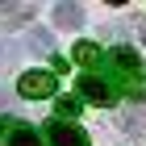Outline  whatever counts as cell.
Masks as SVG:
<instances>
[{"instance_id": "6da1fadb", "label": "cell", "mask_w": 146, "mask_h": 146, "mask_svg": "<svg viewBox=\"0 0 146 146\" xmlns=\"http://www.w3.org/2000/svg\"><path fill=\"white\" fill-rule=\"evenodd\" d=\"M54 88H58V75H50V71H25V75L17 79V92H21V96H29V100L54 96Z\"/></svg>"}, {"instance_id": "7a4b0ae2", "label": "cell", "mask_w": 146, "mask_h": 146, "mask_svg": "<svg viewBox=\"0 0 146 146\" xmlns=\"http://www.w3.org/2000/svg\"><path fill=\"white\" fill-rule=\"evenodd\" d=\"M46 138H50V146H88V134H84L79 125L58 121V117L46 125Z\"/></svg>"}, {"instance_id": "3957f363", "label": "cell", "mask_w": 146, "mask_h": 146, "mask_svg": "<svg viewBox=\"0 0 146 146\" xmlns=\"http://www.w3.org/2000/svg\"><path fill=\"white\" fill-rule=\"evenodd\" d=\"M79 96H88L92 104H113L117 100V92H113V84H104L100 75H79Z\"/></svg>"}, {"instance_id": "277c9868", "label": "cell", "mask_w": 146, "mask_h": 146, "mask_svg": "<svg viewBox=\"0 0 146 146\" xmlns=\"http://www.w3.org/2000/svg\"><path fill=\"white\" fill-rule=\"evenodd\" d=\"M54 25L58 29H79L84 25V9L79 4H58L54 9Z\"/></svg>"}, {"instance_id": "5b68a950", "label": "cell", "mask_w": 146, "mask_h": 146, "mask_svg": "<svg viewBox=\"0 0 146 146\" xmlns=\"http://www.w3.org/2000/svg\"><path fill=\"white\" fill-rule=\"evenodd\" d=\"M4 146H42V138H38L34 125H13L9 138H4Z\"/></svg>"}, {"instance_id": "8992f818", "label": "cell", "mask_w": 146, "mask_h": 146, "mask_svg": "<svg viewBox=\"0 0 146 146\" xmlns=\"http://www.w3.org/2000/svg\"><path fill=\"white\" fill-rule=\"evenodd\" d=\"M113 67H121V71H134V75H138V54L121 46V50H113Z\"/></svg>"}, {"instance_id": "52a82bcc", "label": "cell", "mask_w": 146, "mask_h": 146, "mask_svg": "<svg viewBox=\"0 0 146 146\" xmlns=\"http://www.w3.org/2000/svg\"><path fill=\"white\" fill-rule=\"evenodd\" d=\"M29 46L34 50H50V34L46 29H29Z\"/></svg>"}, {"instance_id": "ba28073f", "label": "cell", "mask_w": 146, "mask_h": 146, "mask_svg": "<svg viewBox=\"0 0 146 146\" xmlns=\"http://www.w3.org/2000/svg\"><path fill=\"white\" fill-rule=\"evenodd\" d=\"M75 58H79V63H92V58H96V46H92V42H79L75 46Z\"/></svg>"}, {"instance_id": "9c48e42d", "label": "cell", "mask_w": 146, "mask_h": 146, "mask_svg": "<svg viewBox=\"0 0 146 146\" xmlns=\"http://www.w3.org/2000/svg\"><path fill=\"white\" fill-rule=\"evenodd\" d=\"M75 113H79V104L71 96H58V117H75Z\"/></svg>"}, {"instance_id": "30bf717a", "label": "cell", "mask_w": 146, "mask_h": 146, "mask_svg": "<svg viewBox=\"0 0 146 146\" xmlns=\"http://www.w3.org/2000/svg\"><path fill=\"white\" fill-rule=\"evenodd\" d=\"M138 38H142V42H146V21H138Z\"/></svg>"}, {"instance_id": "8fae6325", "label": "cell", "mask_w": 146, "mask_h": 146, "mask_svg": "<svg viewBox=\"0 0 146 146\" xmlns=\"http://www.w3.org/2000/svg\"><path fill=\"white\" fill-rule=\"evenodd\" d=\"M0 129H4V121H0Z\"/></svg>"}]
</instances>
